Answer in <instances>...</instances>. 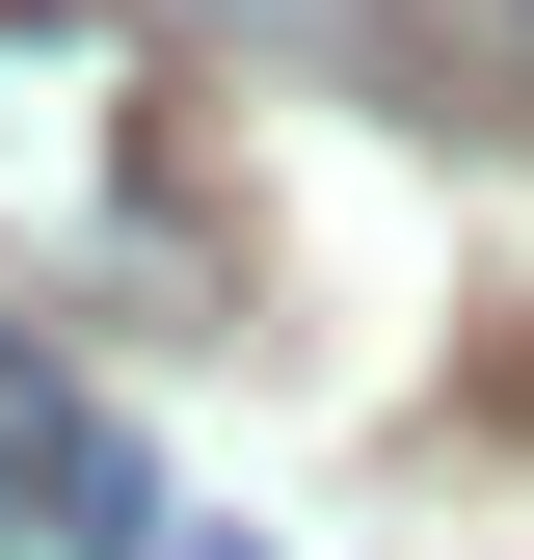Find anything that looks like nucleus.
Instances as JSON below:
<instances>
[{
	"label": "nucleus",
	"mask_w": 534,
	"mask_h": 560,
	"mask_svg": "<svg viewBox=\"0 0 534 560\" xmlns=\"http://www.w3.org/2000/svg\"><path fill=\"white\" fill-rule=\"evenodd\" d=\"M134 133H161L134 0H0V267H107L134 241Z\"/></svg>",
	"instance_id": "nucleus-1"
},
{
	"label": "nucleus",
	"mask_w": 534,
	"mask_h": 560,
	"mask_svg": "<svg viewBox=\"0 0 534 560\" xmlns=\"http://www.w3.org/2000/svg\"><path fill=\"white\" fill-rule=\"evenodd\" d=\"M161 534V480H134V428L81 374H0V560H134Z\"/></svg>",
	"instance_id": "nucleus-2"
},
{
	"label": "nucleus",
	"mask_w": 534,
	"mask_h": 560,
	"mask_svg": "<svg viewBox=\"0 0 534 560\" xmlns=\"http://www.w3.org/2000/svg\"><path fill=\"white\" fill-rule=\"evenodd\" d=\"M161 560H267V534H187V508H161Z\"/></svg>",
	"instance_id": "nucleus-3"
}]
</instances>
